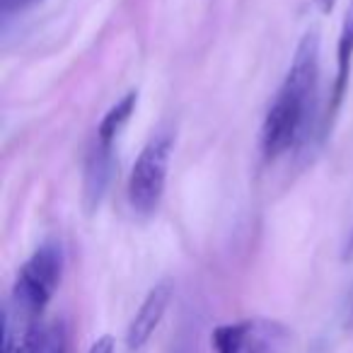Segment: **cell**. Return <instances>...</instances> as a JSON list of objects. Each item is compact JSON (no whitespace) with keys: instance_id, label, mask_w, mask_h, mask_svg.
Instances as JSON below:
<instances>
[{"instance_id":"277c9868","label":"cell","mask_w":353,"mask_h":353,"mask_svg":"<svg viewBox=\"0 0 353 353\" xmlns=\"http://www.w3.org/2000/svg\"><path fill=\"white\" fill-rule=\"evenodd\" d=\"M298 336L274 317H247L213 329V353H293Z\"/></svg>"},{"instance_id":"7c38bea8","label":"cell","mask_w":353,"mask_h":353,"mask_svg":"<svg viewBox=\"0 0 353 353\" xmlns=\"http://www.w3.org/2000/svg\"><path fill=\"white\" fill-rule=\"evenodd\" d=\"M312 6L319 15H329L334 10V6H336V0H312Z\"/></svg>"},{"instance_id":"7a4b0ae2","label":"cell","mask_w":353,"mask_h":353,"mask_svg":"<svg viewBox=\"0 0 353 353\" xmlns=\"http://www.w3.org/2000/svg\"><path fill=\"white\" fill-rule=\"evenodd\" d=\"M61 276L63 250L54 240L37 247L34 254L20 266L3 314V353L12 351L34 329L41 327L39 319L59 288Z\"/></svg>"},{"instance_id":"30bf717a","label":"cell","mask_w":353,"mask_h":353,"mask_svg":"<svg viewBox=\"0 0 353 353\" xmlns=\"http://www.w3.org/2000/svg\"><path fill=\"white\" fill-rule=\"evenodd\" d=\"M37 3H41V0H0V12H3V17H10L15 12L37 6Z\"/></svg>"},{"instance_id":"9c48e42d","label":"cell","mask_w":353,"mask_h":353,"mask_svg":"<svg viewBox=\"0 0 353 353\" xmlns=\"http://www.w3.org/2000/svg\"><path fill=\"white\" fill-rule=\"evenodd\" d=\"M68 351V332L63 322H54L41 327L34 343V353H65Z\"/></svg>"},{"instance_id":"4fadbf2b","label":"cell","mask_w":353,"mask_h":353,"mask_svg":"<svg viewBox=\"0 0 353 353\" xmlns=\"http://www.w3.org/2000/svg\"><path fill=\"white\" fill-rule=\"evenodd\" d=\"M346 329H353V288L348 293V303H346Z\"/></svg>"},{"instance_id":"5b68a950","label":"cell","mask_w":353,"mask_h":353,"mask_svg":"<svg viewBox=\"0 0 353 353\" xmlns=\"http://www.w3.org/2000/svg\"><path fill=\"white\" fill-rule=\"evenodd\" d=\"M172 295H174V288H172L170 281H160V283L148 290L141 307L136 310V314H133V319L126 327L123 341H126L128 353H141L148 346V341L152 339L155 329L160 327L162 317H165L167 307H170Z\"/></svg>"},{"instance_id":"ba28073f","label":"cell","mask_w":353,"mask_h":353,"mask_svg":"<svg viewBox=\"0 0 353 353\" xmlns=\"http://www.w3.org/2000/svg\"><path fill=\"white\" fill-rule=\"evenodd\" d=\"M136 107H138V92L136 90H131V92L123 94V97L119 99V102L114 104L107 114H104L102 121H99V126H97V131H94V136H97L99 141L109 143V145H117L119 136H121V131L126 128V123L131 121Z\"/></svg>"},{"instance_id":"3957f363","label":"cell","mask_w":353,"mask_h":353,"mask_svg":"<svg viewBox=\"0 0 353 353\" xmlns=\"http://www.w3.org/2000/svg\"><path fill=\"white\" fill-rule=\"evenodd\" d=\"M172 145H174L172 133H155L138 152L126 187L128 206L136 216H152L160 208L170 172Z\"/></svg>"},{"instance_id":"8fae6325","label":"cell","mask_w":353,"mask_h":353,"mask_svg":"<svg viewBox=\"0 0 353 353\" xmlns=\"http://www.w3.org/2000/svg\"><path fill=\"white\" fill-rule=\"evenodd\" d=\"M88 353H117V343H114V336H109V334L99 336L97 341L90 346Z\"/></svg>"},{"instance_id":"8992f818","label":"cell","mask_w":353,"mask_h":353,"mask_svg":"<svg viewBox=\"0 0 353 353\" xmlns=\"http://www.w3.org/2000/svg\"><path fill=\"white\" fill-rule=\"evenodd\" d=\"M114 174V145L99 141L97 136L92 138L85 155L83 167V206L88 213H94L107 196L109 182Z\"/></svg>"},{"instance_id":"52a82bcc","label":"cell","mask_w":353,"mask_h":353,"mask_svg":"<svg viewBox=\"0 0 353 353\" xmlns=\"http://www.w3.org/2000/svg\"><path fill=\"white\" fill-rule=\"evenodd\" d=\"M351 68H353V0L348 3L346 15L341 22V32L336 39V78H334L332 97H329V112L324 117V126H332L334 117L341 109V102L346 97L348 80H351Z\"/></svg>"},{"instance_id":"6da1fadb","label":"cell","mask_w":353,"mask_h":353,"mask_svg":"<svg viewBox=\"0 0 353 353\" xmlns=\"http://www.w3.org/2000/svg\"><path fill=\"white\" fill-rule=\"evenodd\" d=\"M319 88V32L310 30L295 46L293 61L261 123V152L279 160L310 138Z\"/></svg>"}]
</instances>
